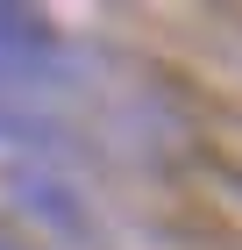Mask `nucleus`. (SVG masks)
Instances as JSON below:
<instances>
[{"label": "nucleus", "instance_id": "1", "mask_svg": "<svg viewBox=\"0 0 242 250\" xmlns=\"http://www.w3.org/2000/svg\"><path fill=\"white\" fill-rule=\"evenodd\" d=\"M50 79H64L57 36L29 15V7H0V86L21 93V86H50Z\"/></svg>", "mask_w": 242, "mask_h": 250}, {"label": "nucleus", "instance_id": "2", "mask_svg": "<svg viewBox=\"0 0 242 250\" xmlns=\"http://www.w3.org/2000/svg\"><path fill=\"white\" fill-rule=\"evenodd\" d=\"M15 200H21V208H36V214H50V222H72V200L57 193V179L21 172V179H15Z\"/></svg>", "mask_w": 242, "mask_h": 250}]
</instances>
